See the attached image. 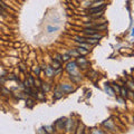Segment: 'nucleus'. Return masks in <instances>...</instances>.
<instances>
[{
	"label": "nucleus",
	"instance_id": "f03ea898",
	"mask_svg": "<svg viewBox=\"0 0 134 134\" xmlns=\"http://www.w3.org/2000/svg\"><path fill=\"white\" fill-rule=\"evenodd\" d=\"M76 67H77V63L76 62H69L68 64H67L66 68L68 70L69 73H72V75H75L76 74Z\"/></svg>",
	"mask_w": 134,
	"mask_h": 134
},
{
	"label": "nucleus",
	"instance_id": "9b49d317",
	"mask_svg": "<svg viewBox=\"0 0 134 134\" xmlns=\"http://www.w3.org/2000/svg\"><path fill=\"white\" fill-rule=\"evenodd\" d=\"M62 96H63V92H56L55 93V98L56 99H59Z\"/></svg>",
	"mask_w": 134,
	"mask_h": 134
},
{
	"label": "nucleus",
	"instance_id": "6e6552de",
	"mask_svg": "<svg viewBox=\"0 0 134 134\" xmlns=\"http://www.w3.org/2000/svg\"><path fill=\"white\" fill-rule=\"evenodd\" d=\"M60 64H62V63H59V62H57V60L54 59V60H53V64H52V67H53L54 69L59 68V67H60Z\"/></svg>",
	"mask_w": 134,
	"mask_h": 134
},
{
	"label": "nucleus",
	"instance_id": "7ed1b4c3",
	"mask_svg": "<svg viewBox=\"0 0 134 134\" xmlns=\"http://www.w3.org/2000/svg\"><path fill=\"white\" fill-rule=\"evenodd\" d=\"M76 63H77V65H79L81 67H83V68H86L87 65H88V62H87V60L85 59V57L82 56V55H79V56H78Z\"/></svg>",
	"mask_w": 134,
	"mask_h": 134
},
{
	"label": "nucleus",
	"instance_id": "4468645a",
	"mask_svg": "<svg viewBox=\"0 0 134 134\" xmlns=\"http://www.w3.org/2000/svg\"><path fill=\"white\" fill-rule=\"evenodd\" d=\"M34 72L36 73V75H39V73H40V67H38V66L34 67Z\"/></svg>",
	"mask_w": 134,
	"mask_h": 134
},
{
	"label": "nucleus",
	"instance_id": "a211bd4d",
	"mask_svg": "<svg viewBox=\"0 0 134 134\" xmlns=\"http://www.w3.org/2000/svg\"><path fill=\"white\" fill-rule=\"evenodd\" d=\"M27 103H28V105H29V106H32L34 100H32V99H28V100H27Z\"/></svg>",
	"mask_w": 134,
	"mask_h": 134
},
{
	"label": "nucleus",
	"instance_id": "20e7f679",
	"mask_svg": "<svg viewBox=\"0 0 134 134\" xmlns=\"http://www.w3.org/2000/svg\"><path fill=\"white\" fill-rule=\"evenodd\" d=\"M45 73H46V75H47L48 77H53L54 75H55V69H54L52 66H47L45 68Z\"/></svg>",
	"mask_w": 134,
	"mask_h": 134
},
{
	"label": "nucleus",
	"instance_id": "1a4fd4ad",
	"mask_svg": "<svg viewBox=\"0 0 134 134\" xmlns=\"http://www.w3.org/2000/svg\"><path fill=\"white\" fill-rule=\"evenodd\" d=\"M40 87H41V90H43V92H45V93L50 90V87H49L48 84H41V86H40Z\"/></svg>",
	"mask_w": 134,
	"mask_h": 134
},
{
	"label": "nucleus",
	"instance_id": "dca6fc26",
	"mask_svg": "<svg viewBox=\"0 0 134 134\" xmlns=\"http://www.w3.org/2000/svg\"><path fill=\"white\" fill-rule=\"evenodd\" d=\"M36 98H38V99H45V96H44L43 94H41V93H37Z\"/></svg>",
	"mask_w": 134,
	"mask_h": 134
},
{
	"label": "nucleus",
	"instance_id": "9d476101",
	"mask_svg": "<svg viewBox=\"0 0 134 134\" xmlns=\"http://www.w3.org/2000/svg\"><path fill=\"white\" fill-rule=\"evenodd\" d=\"M127 92H126V90H125L124 88V87H122V88H121V95H122L123 96V97H126V96H127Z\"/></svg>",
	"mask_w": 134,
	"mask_h": 134
},
{
	"label": "nucleus",
	"instance_id": "423d86ee",
	"mask_svg": "<svg viewBox=\"0 0 134 134\" xmlns=\"http://www.w3.org/2000/svg\"><path fill=\"white\" fill-rule=\"evenodd\" d=\"M85 43H87L88 45H96L98 43V39L93 38V37H87V38H85Z\"/></svg>",
	"mask_w": 134,
	"mask_h": 134
},
{
	"label": "nucleus",
	"instance_id": "6ab92c4d",
	"mask_svg": "<svg viewBox=\"0 0 134 134\" xmlns=\"http://www.w3.org/2000/svg\"><path fill=\"white\" fill-rule=\"evenodd\" d=\"M20 69H21V70H23V72H24V70H25V65H23V64H21V65H20Z\"/></svg>",
	"mask_w": 134,
	"mask_h": 134
},
{
	"label": "nucleus",
	"instance_id": "0eeeda50",
	"mask_svg": "<svg viewBox=\"0 0 134 134\" xmlns=\"http://www.w3.org/2000/svg\"><path fill=\"white\" fill-rule=\"evenodd\" d=\"M84 32L91 36V35H93V34H95V32H98V30H96L94 27L93 28H85V29H84Z\"/></svg>",
	"mask_w": 134,
	"mask_h": 134
},
{
	"label": "nucleus",
	"instance_id": "f8f14e48",
	"mask_svg": "<svg viewBox=\"0 0 134 134\" xmlns=\"http://www.w3.org/2000/svg\"><path fill=\"white\" fill-rule=\"evenodd\" d=\"M28 83H29V85H30V87L34 86V83H35V81H34L32 76H29V78H28Z\"/></svg>",
	"mask_w": 134,
	"mask_h": 134
},
{
	"label": "nucleus",
	"instance_id": "ddd939ff",
	"mask_svg": "<svg viewBox=\"0 0 134 134\" xmlns=\"http://www.w3.org/2000/svg\"><path fill=\"white\" fill-rule=\"evenodd\" d=\"M41 84H43V83H41L39 79H36L35 83H34V85H35L36 87H40V86H41Z\"/></svg>",
	"mask_w": 134,
	"mask_h": 134
},
{
	"label": "nucleus",
	"instance_id": "39448f33",
	"mask_svg": "<svg viewBox=\"0 0 134 134\" xmlns=\"http://www.w3.org/2000/svg\"><path fill=\"white\" fill-rule=\"evenodd\" d=\"M76 50H77V53L79 54V55H82V56L87 55V54H88V52H90L88 49L85 48V47H83V46H81V47H77Z\"/></svg>",
	"mask_w": 134,
	"mask_h": 134
},
{
	"label": "nucleus",
	"instance_id": "f3484780",
	"mask_svg": "<svg viewBox=\"0 0 134 134\" xmlns=\"http://www.w3.org/2000/svg\"><path fill=\"white\" fill-rule=\"evenodd\" d=\"M55 60L59 62V63H63V56H62V55H56V58H55Z\"/></svg>",
	"mask_w": 134,
	"mask_h": 134
},
{
	"label": "nucleus",
	"instance_id": "f257e3e1",
	"mask_svg": "<svg viewBox=\"0 0 134 134\" xmlns=\"http://www.w3.org/2000/svg\"><path fill=\"white\" fill-rule=\"evenodd\" d=\"M59 88L63 92V94H68V93H72V92L75 91L74 86L70 85V84H62L59 86Z\"/></svg>",
	"mask_w": 134,
	"mask_h": 134
},
{
	"label": "nucleus",
	"instance_id": "2eb2a0df",
	"mask_svg": "<svg viewBox=\"0 0 134 134\" xmlns=\"http://www.w3.org/2000/svg\"><path fill=\"white\" fill-rule=\"evenodd\" d=\"M69 59V54H65V55H63V62H67Z\"/></svg>",
	"mask_w": 134,
	"mask_h": 134
}]
</instances>
